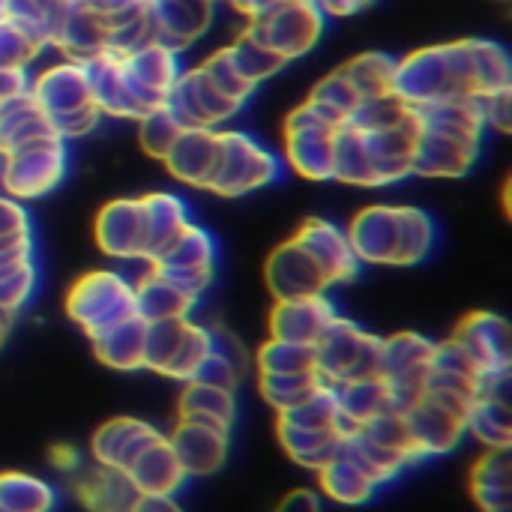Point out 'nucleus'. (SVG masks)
<instances>
[{
    "label": "nucleus",
    "instance_id": "nucleus-39",
    "mask_svg": "<svg viewBox=\"0 0 512 512\" xmlns=\"http://www.w3.org/2000/svg\"><path fill=\"white\" fill-rule=\"evenodd\" d=\"M255 363H258V375H297V372H312L315 369V348L312 345L270 339V342L261 345Z\"/></svg>",
    "mask_w": 512,
    "mask_h": 512
},
{
    "label": "nucleus",
    "instance_id": "nucleus-26",
    "mask_svg": "<svg viewBox=\"0 0 512 512\" xmlns=\"http://www.w3.org/2000/svg\"><path fill=\"white\" fill-rule=\"evenodd\" d=\"M75 495L90 512H129L138 501V492L126 471L93 465L75 477Z\"/></svg>",
    "mask_w": 512,
    "mask_h": 512
},
{
    "label": "nucleus",
    "instance_id": "nucleus-16",
    "mask_svg": "<svg viewBox=\"0 0 512 512\" xmlns=\"http://www.w3.org/2000/svg\"><path fill=\"white\" fill-rule=\"evenodd\" d=\"M294 240L312 255V261L321 267L327 285H345V282H354L357 273L363 270V264L357 261L351 243H348V234L342 225L336 222H327V219H306Z\"/></svg>",
    "mask_w": 512,
    "mask_h": 512
},
{
    "label": "nucleus",
    "instance_id": "nucleus-42",
    "mask_svg": "<svg viewBox=\"0 0 512 512\" xmlns=\"http://www.w3.org/2000/svg\"><path fill=\"white\" fill-rule=\"evenodd\" d=\"M189 318H177V321H153L147 324V339H144V369H153L162 375V369L168 366V360L174 357L183 330H186Z\"/></svg>",
    "mask_w": 512,
    "mask_h": 512
},
{
    "label": "nucleus",
    "instance_id": "nucleus-47",
    "mask_svg": "<svg viewBox=\"0 0 512 512\" xmlns=\"http://www.w3.org/2000/svg\"><path fill=\"white\" fill-rule=\"evenodd\" d=\"M51 465H54L57 471H63V474H78V471H81V456L75 453V447L57 444V447L51 450Z\"/></svg>",
    "mask_w": 512,
    "mask_h": 512
},
{
    "label": "nucleus",
    "instance_id": "nucleus-19",
    "mask_svg": "<svg viewBox=\"0 0 512 512\" xmlns=\"http://www.w3.org/2000/svg\"><path fill=\"white\" fill-rule=\"evenodd\" d=\"M168 444L186 477H210L228 459V432L204 423L180 420L177 429L168 435Z\"/></svg>",
    "mask_w": 512,
    "mask_h": 512
},
{
    "label": "nucleus",
    "instance_id": "nucleus-1",
    "mask_svg": "<svg viewBox=\"0 0 512 512\" xmlns=\"http://www.w3.org/2000/svg\"><path fill=\"white\" fill-rule=\"evenodd\" d=\"M216 171L207 192L219 198H243L249 192L267 189L282 177V162L258 138L240 129H216Z\"/></svg>",
    "mask_w": 512,
    "mask_h": 512
},
{
    "label": "nucleus",
    "instance_id": "nucleus-2",
    "mask_svg": "<svg viewBox=\"0 0 512 512\" xmlns=\"http://www.w3.org/2000/svg\"><path fill=\"white\" fill-rule=\"evenodd\" d=\"M66 315L93 339L135 315V285L117 270H90L69 288Z\"/></svg>",
    "mask_w": 512,
    "mask_h": 512
},
{
    "label": "nucleus",
    "instance_id": "nucleus-41",
    "mask_svg": "<svg viewBox=\"0 0 512 512\" xmlns=\"http://www.w3.org/2000/svg\"><path fill=\"white\" fill-rule=\"evenodd\" d=\"M183 132L180 120L168 111V105L150 111L147 117L138 120V144L147 156L153 159H165V153L171 150L174 138Z\"/></svg>",
    "mask_w": 512,
    "mask_h": 512
},
{
    "label": "nucleus",
    "instance_id": "nucleus-22",
    "mask_svg": "<svg viewBox=\"0 0 512 512\" xmlns=\"http://www.w3.org/2000/svg\"><path fill=\"white\" fill-rule=\"evenodd\" d=\"M216 150H219L216 129H183L162 162L174 180L207 192L216 171Z\"/></svg>",
    "mask_w": 512,
    "mask_h": 512
},
{
    "label": "nucleus",
    "instance_id": "nucleus-7",
    "mask_svg": "<svg viewBox=\"0 0 512 512\" xmlns=\"http://www.w3.org/2000/svg\"><path fill=\"white\" fill-rule=\"evenodd\" d=\"M216 240L207 228H201L198 222H189L168 249H162L147 267L156 270L159 276L171 279L174 285L186 288L189 294L201 297L216 273Z\"/></svg>",
    "mask_w": 512,
    "mask_h": 512
},
{
    "label": "nucleus",
    "instance_id": "nucleus-9",
    "mask_svg": "<svg viewBox=\"0 0 512 512\" xmlns=\"http://www.w3.org/2000/svg\"><path fill=\"white\" fill-rule=\"evenodd\" d=\"M168 111L180 120L183 129H222L243 105L225 96L204 69L180 72L168 96Z\"/></svg>",
    "mask_w": 512,
    "mask_h": 512
},
{
    "label": "nucleus",
    "instance_id": "nucleus-21",
    "mask_svg": "<svg viewBox=\"0 0 512 512\" xmlns=\"http://www.w3.org/2000/svg\"><path fill=\"white\" fill-rule=\"evenodd\" d=\"M480 150H483L480 144L459 141V138H450V135H441V132H432V129L420 126L411 174H420V177H465L474 168Z\"/></svg>",
    "mask_w": 512,
    "mask_h": 512
},
{
    "label": "nucleus",
    "instance_id": "nucleus-40",
    "mask_svg": "<svg viewBox=\"0 0 512 512\" xmlns=\"http://www.w3.org/2000/svg\"><path fill=\"white\" fill-rule=\"evenodd\" d=\"M36 288V267L33 258L27 261H12V264H0V312L3 315H18L27 300L33 297Z\"/></svg>",
    "mask_w": 512,
    "mask_h": 512
},
{
    "label": "nucleus",
    "instance_id": "nucleus-28",
    "mask_svg": "<svg viewBox=\"0 0 512 512\" xmlns=\"http://www.w3.org/2000/svg\"><path fill=\"white\" fill-rule=\"evenodd\" d=\"M177 414H180V420L231 432V426L237 420V396H234V390L210 387L201 381H186L183 393L177 399Z\"/></svg>",
    "mask_w": 512,
    "mask_h": 512
},
{
    "label": "nucleus",
    "instance_id": "nucleus-31",
    "mask_svg": "<svg viewBox=\"0 0 512 512\" xmlns=\"http://www.w3.org/2000/svg\"><path fill=\"white\" fill-rule=\"evenodd\" d=\"M336 399H339V411L342 420L357 432L360 426H366L369 420H375L384 411H393V396L387 390V384L381 381V375L375 378H360V381H345L336 384Z\"/></svg>",
    "mask_w": 512,
    "mask_h": 512
},
{
    "label": "nucleus",
    "instance_id": "nucleus-30",
    "mask_svg": "<svg viewBox=\"0 0 512 512\" xmlns=\"http://www.w3.org/2000/svg\"><path fill=\"white\" fill-rule=\"evenodd\" d=\"M144 201V216H147V243H150V255L147 264L174 243V237L192 222L189 207L183 204L180 195L174 192H153V195H141Z\"/></svg>",
    "mask_w": 512,
    "mask_h": 512
},
{
    "label": "nucleus",
    "instance_id": "nucleus-17",
    "mask_svg": "<svg viewBox=\"0 0 512 512\" xmlns=\"http://www.w3.org/2000/svg\"><path fill=\"white\" fill-rule=\"evenodd\" d=\"M342 312L327 294L303 297V300H276L270 312V333L273 339L282 342H297V345H318V339L327 333V327L339 318Z\"/></svg>",
    "mask_w": 512,
    "mask_h": 512
},
{
    "label": "nucleus",
    "instance_id": "nucleus-4",
    "mask_svg": "<svg viewBox=\"0 0 512 512\" xmlns=\"http://www.w3.org/2000/svg\"><path fill=\"white\" fill-rule=\"evenodd\" d=\"M324 30V12L315 0H273L249 18L246 33L270 48L279 60L303 57L315 48Z\"/></svg>",
    "mask_w": 512,
    "mask_h": 512
},
{
    "label": "nucleus",
    "instance_id": "nucleus-44",
    "mask_svg": "<svg viewBox=\"0 0 512 512\" xmlns=\"http://www.w3.org/2000/svg\"><path fill=\"white\" fill-rule=\"evenodd\" d=\"M18 237H30V216L21 207V201L0 195V243Z\"/></svg>",
    "mask_w": 512,
    "mask_h": 512
},
{
    "label": "nucleus",
    "instance_id": "nucleus-43",
    "mask_svg": "<svg viewBox=\"0 0 512 512\" xmlns=\"http://www.w3.org/2000/svg\"><path fill=\"white\" fill-rule=\"evenodd\" d=\"M213 339H216L213 351L201 363V369H198V375L192 381H201V384H210V387H222V390H237V384H240V360H234L231 342H225L216 333H213Z\"/></svg>",
    "mask_w": 512,
    "mask_h": 512
},
{
    "label": "nucleus",
    "instance_id": "nucleus-12",
    "mask_svg": "<svg viewBox=\"0 0 512 512\" xmlns=\"http://www.w3.org/2000/svg\"><path fill=\"white\" fill-rule=\"evenodd\" d=\"M405 426H408V435L414 441V450L420 453V459H432V456H447L453 453L462 438L468 435L465 432V414L432 399V396H420L417 402H411L405 411Z\"/></svg>",
    "mask_w": 512,
    "mask_h": 512
},
{
    "label": "nucleus",
    "instance_id": "nucleus-36",
    "mask_svg": "<svg viewBox=\"0 0 512 512\" xmlns=\"http://www.w3.org/2000/svg\"><path fill=\"white\" fill-rule=\"evenodd\" d=\"M213 342H216V339H213V330H207V327H201V324H195V321L189 318V321H186V330H183V339H180L174 357L168 360V366L162 369V375L171 378V381H180V384L192 381V378L198 375L201 363L210 357Z\"/></svg>",
    "mask_w": 512,
    "mask_h": 512
},
{
    "label": "nucleus",
    "instance_id": "nucleus-8",
    "mask_svg": "<svg viewBox=\"0 0 512 512\" xmlns=\"http://www.w3.org/2000/svg\"><path fill=\"white\" fill-rule=\"evenodd\" d=\"M435 342L420 333H396L381 348V381L393 396V408L405 411L423 396L426 375L432 366Z\"/></svg>",
    "mask_w": 512,
    "mask_h": 512
},
{
    "label": "nucleus",
    "instance_id": "nucleus-20",
    "mask_svg": "<svg viewBox=\"0 0 512 512\" xmlns=\"http://www.w3.org/2000/svg\"><path fill=\"white\" fill-rule=\"evenodd\" d=\"M159 438H162V432H156L150 423L135 420V417H117L96 429V435L90 441V456L96 465L126 471Z\"/></svg>",
    "mask_w": 512,
    "mask_h": 512
},
{
    "label": "nucleus",
    "instance_id": "nucleus-45",
    "mask_svg": "<svg viewBox=\"0 0 512 512\" xmlns=\"http://www.w3.org/2000/svg\"><path fill=\"white\" fill-rule=\"evenodd\" d=\"M273 512H321V498L312 489H294L279 501Z\"/></svg>",
    "mask_w": 512,
    "mask_h": 512
},
{
    "label": "nucleus",
    "instance_id": "nucleus-38",
    "mask_svg": "<svg viewBox=\"0 0 512 512\" xmlns=\"http://www.w3.org/2000/svg\"><path fill=\"white\" fill-rule=\"evenodd\" d=\"M402 210V252L399 267H414L426 261L438 246V225L420 207H399Z\"/></svg>",
    "mask_w": 512,
    "mask_h": 512
},
{
    "label": "nucleus",
    "instance_id": "nucleus-24",
    "mask_svg": "<svg viewBox=\"0 0 512 512\" xmlns=\"http://www.w3.org/2000/svg\"><path fill=\"white\" fill-rule=\"evenodd\" d=\"M132 285H135V315L144 318L147 324H153V321L192 318V309L201 300V297L189 294L186 288L174 285L171 279L159 276L156 270H147Z\"/></svg>",
    "mask_w": 512,
    "mask_h": 512
},
{
    "label": "nucleus",
    "instance_id": "nucleus-25",
    "mask_svg": "<svg viewBox=\"0 0 512 512\" xmlns=\"http://www.w3.org/2000/svg\"><path fill=\"white\" fill-rule=\"evenodd\" d=\"M126 477L132 480L138 495H177L183 489V483L189 480L168 444V438L162 435L159 441H153L129 468Z\"/></svg>",
    "mask_w": 512,
    "mask_h": 512
},
{
    "label": "nucleus",
    "instance_id": "nucleus-33",
    "mask_svg": "<svg viewBox=\"0 0 512 512\" xmlns=\"http://www.w3.org/2000/svg\"><path fill=\"white\" fill-rule=\"evenodd\" d=\"M276 435L282 450L303 468L318 471L321 465H327L345 444V438L339 432H324V429H300L291 426L285 420L276 417Z\"/></svg>",
    "mask_w": 512,
    "mask_h": 512
},
{
    "label": "nucleus",
    "instance_id": "nucleus-46",
    "mask_svg": "<svg viewBox=\"0 0 512 512\" xmlns=\"http://www.w3.org/2000/svg\"><path fill=\"white\" fill-rule=\"evenodd\" d=\"M129 512H183L174 495H138Z\"/></svg>",
    "mask_w": 512,
    "mask_h": 512
},
{
    "label": "nucleus",
    "instance_id": "nucleus-14",
    "mask_svg": "<svg viewBox=\"0 0 512 512\" xmlns=\"http://www.w3.org/2000/svg\"><path fill=\"white\" fill-rule=\"evenodd\" d=\"M450 342H456L483 375L510 372L512 333L507 318L495 312H471L468 318L459 321Z\"/></svg>",
    "mask_w": 512,
    "mask_h": 512
},
{
    "label": "nucleus",
    "instance_id": "nucleus-37",
    "mask_svg": "<svg viewBox=\"0 0 512 512\" xmlns=\"http://www.w3.org/2000/svg\"><path fill=\"white\" fill-rule=\"evenodd\" d=\"M327 381L318 375V369L312 372H297V375H258V387H261V396L270 408L279 411H288L300 402H306L315 390H321Z\"/></svg>",
    "mask_w": 512,
    "mask_h": 512
},
{
    "label": "nucleus",
    "instance_id": "nucleus-49",
    "mask_svg": "<svg viewBox=\"0 0 512 512\" xmlns=\"http://www.w3.org/2000/svg\"><path fill=\"white\" fill-rule=\"evenodd\" d=\"M0 512H9V510H3V507H0Z\"/></svg>",
    "mask_w": 512,
    "mask_h": 512
},
{
    "label": "nucleus",
    "instance_id": "nucleus-15",
    "mask_svg": "<svg viewBox=\"0 0 512 512\" xmlns=\"http://www.w3.org/2000/svg\"><path fill=\"white\" fill-rule=\"evenodd\" d=\"M264 279H267L273 300H303V297L330 291L321 267L294 237L273 249L264 267Z\"/></svg>",
    "mask_w": 512,
    "mask_h": 512
},
{
    "label": "nucleus",
    "instance_id": "nucleus-34",
    "mask_svg": "<svg viewBox=\"0 0 512 512\" xmlns=\"http://www.w3.org/2000/svg\"><path fill=\"white\" fill-rule=\"evenodd\" d=\"M351 87L360 93V99H378V96H387L393 93V75H396V60L387 57V54H360L354 57L351 63H345L339 69Z\"/></svg>",
    "mask_w": 512,
    "mask_h": 512
},
{
    "label": "nucleus",
    "instance_id": "nucleus-35",
    "mask_svg": "<svg viewBox=\"0 0 512 512\" xmlns=\"http://www.w3.org/2000/svg\"><path fill=\"white\" fill-rule=\"evenodd\" d=\"M54 489L30 474H0V507L9 512H51L54 510Z\"/></svg>",
    "mask_w": 512,
    "mask_h": 512
},
{
    "label": "nucleus",
    "instance_id": "nucleus-13",
    "mask_svg": "<svg viewBox=\"0 0 512 512\" xmlns=\"http://www.w3.org/2000/svg\"><path fill=\"white\" fill-rule=\"evenodd\" d=\"M27 93L36 99V105L51 117V123L87 111L93 108V90H90V75L84 63L66 60L57 63L51 69H45L42 75H36L33 81H27ZM99 108V105H96Z\"/></svg>",
    "mask_w": 512,
    "mask_h": 512
},
{
    "label": "nucleus",
    "instance_id": "nucleus-29",
    "mask_svg": "<svg viewBox=\"0 0 512 512\" xmlns=\"http://www.w3.org/2000/svg\"><path fill=\"white\" fill-rule=\"evenodd\" d=\"M471 495L483 512H512L510 447L489 450L471 468Z\"/></svg>",
    "mask_w": 512,
    "mask_h": 512
},
{
    "label": "nucleus",
    "instance_id": "nucleus-48",
    "mask_svg": "<svg viewBox=\"0 0 512 512\" xmlns=\"http://www.w3.org/2000/svg\"><path fill=\"white\" fill-rule=\"evenodd\" d=\"M9 324H12V318L0 312V348L6 345V336H9Z\"/></svg>",
    "mask_w": 512,
    "mask_h": 512
},
{
    "label": "nucleus",
    "instance_id": "nucleus-6",
    "mask_svg": "<svg viewBox=\"0 0 512 512\" xmlns=\"http://www.w3.org/2000/svg\"><path fill=\"white\" fill-rule=\"evenodd\" d=\"M69 156L63 138H45L27 147H18L6 156H0V186L3 195L15 201H36L51 195L63 174H66Z\"/></svg>",
    "mask_w": 512,
    "mask_h": 512
},
{
    "label": "nucleus",
    "instance_id": "nucleus-5",
    "mask_svg": "<svg viewBox=\"0 0 512 512\" xmlns=\"http://www.w3.org/2000/svg\"><path fill=\"white\" fill-rule=\"evenodd\" d=\"M339 126L345 123L333 120L309 99L294 108L285 120V159L291 171L306 180H333Z\"/></svg>",
    "mask_w": 512,
    "mask_h": 512
},
{
    "label": "nucleus",
    "instance_id": "nucleus-10",
    "mask_svg": "<svg viewBox=\"0 0 512 512\" xmlns=\"http://www.w3.org/2000/svg\"><path fill=\"white\" fill-rule=\"evenodd\" d=\"M357 261L375 267H399L402 252V210L390 204L363 207L345 228Z\"/></svg>",
    "mask_w": 512,
    "mask_h": 512
},
{
    "label": "nucleus",
    "instance_id": "nucleus-23",
    "mask_svg": "<svg viewBox=\"0 0 512 512\" xmlns=\"http://www.w3.org/2000/svg\"><path fill=\"white\" fill-rule=\"evenodd\" d=\"M45 138H60V135L51 117L36 105V99L27 90L0 102V156Z\"/></svg>",
    "mask_w": 512,
    "mask_h": 512
},
{
    "label": "nucleus",
    "instance_id": "nucleus-11",
    "mask_svg": "<svg viewBox=\"0 0 512 512\" xmlns=\"http://www.w3.org/2000/svg\"><path fill=\"white\" fill-rule=\"evenodd\" d=\"M96 246L117 261H144L150 255L147 216L141 198H117L105 204L96 216Z\"/></svg>",
    "mask_w": 512,
    "mask_h": 512
},
{
    "label": "nucleus",
    "instance_id": "nucleus-27",
    "mask_svg": "<svg viewBox=\"0 0 512 512\" xmlns=\"http://www.w3.org/2000/svg\"><path fill=\"white\" fill-rule=\"evenodd\" d=\"M144 339H147V321L132 315L99 336H93V354L99 363L117 372H135L144 369Z\"/></svg>",
    "mask_w": 512,
    "mask_h": 512
},
{
    "label": "nucleus",
    "instance_id": "nucleus-3",
    "mask_svg": "<svg viewBox=\"0 0 512 512\" xmlns=\"http://www.w3.org/2000/svg\"><path fill=\"white\" fill-rule=\"evenodd\" d=\"M381 348L384 339L363 330L357 321L339 315L315 345V369L330 387L375 378L381 375Z\"/></svg>",
    "mask_w": 512,
    "mask_h": 512
},
{
    "label": "nucleus",
    "instance_id": "nucleus-18",
    "mask_svg": "<svg viewBox=\"0 0 512 512\" xmlns=\"http://www.w3.org/2000/svg\"><path fill=\"white\" fill-rule=\"evenodd\" d=\"M213 21V0H150V33L153 42L183 51Z\"/></svg>",
    "mask_w": 512,
    "mask_h": 512
},
{
    "label": "nucleus",
    "instance_id": "nucleus-32",
    "mask_svg": "<svg viewBox=\"0 0 512 512\" xmlns=\"http://www.w3.org/2000/svg\"><path fill=\"white\" fill-rule=\"evenodd\" d=\"M318 486L321 492L336 501V504H345V507H360V504H369L378 492V486L372 483L369 474H363L342 450L318 468Z\"/></svg>",
    "mask_w": 512,
    "mask_h": 512
}]
</instances>
